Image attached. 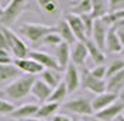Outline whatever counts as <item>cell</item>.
Returning <instances> with one entry per match:
<instances>
[{
	"mask_svg": "<svg viewBox=\"0 0 124 121\" xmlns=\"http://www.w3.org/2000/svg\"><path fill=\"white\" fill-rule=\"evenodd\" d=\"M56 31V27L52 25H45V24H38V23H24L20 27V32L24 38H27L32 44H38L41 42L45 35L49 32Z\"/></svg>",
	"mask_w": 124,
	"mask_h": 121,
	"instance_id": "2",
	"label": "cell"
},
{
	"mask_svg": "<svg viewBox=\"0 0 124 121\" xmlns=\"http://www.w3.org/2000/svg\"><path fill=\"white\" fill-rule=\"evenodd\" d=\"M106 84H107V91L118 94L121 91V89L124 87V69L120 70L118 73H116L114 76H111L110 79H107Z\"/></svg>",
	"mask_w": 124,
	"mask_h": 121,
	"instance_id": "25",
	"label": "cell"
},
{
	"mask_svg": "<svg viewBox=\"0 0 124 121\" xmlns=\"http://www.w3.org/2000/svg\"><path fill=\"white\" fill-rule=\"evenodd\" d=\"M85 45H86V48H87L89 56L92 58L93 62H94L96 65H104V62H106V55H104V52H103L100 48L93 42L90 38L86 39Z\"/></svg>",
	"mask_w": 124,
	"mask_h": 121,
	"instance_id": "21",
	"label": "cell"
},
{
	"mask_svg": "<svg viewBox=\"0 0 124 121\" xmlns=\"http://www.w3.org/2000/svg\"><path fill=\"white\" fill-rule=\"evenodd\" d=\"M58 108H59V104H58V103H51V101L42 103V104L39 106L38 111H37L35 118H41V120L51 118V117H54L55 114H56Z\"/></svg>",
	"mask_w": 124,
	"mask_h": 121,
	"instance_id": "24",
	"label": "cell"
},
{
	"mask_svg": "<svg viewBox=\"0 0 124 121\" xmlns=\"http://www.w3.org/2000/svg\"><path fill=\"white\" fill-rule=\"evenodd\" d=\"M118 100V94L117 93H111V91H104L103 94H97L94 96V98L92 100V108L93 113H99L101 110L107 108L108 106L114 104Z\"/></svg>",
	"mask_w": 124,
	"mask_h": 121,
	"instance_id": "9",
	"label": "cell"
},
{
	"mask_svg": "<svg viewBox=\"0 0 124 121\" xmlns=\"http://www.w3.org/2000/svg\"><path fill=\"white\" fill-rule=\"evenodd\" d=\"M108 14V1L106 0H92V13L93 20H100Z\"/></svg>",
	"mask_w": 124,
	"mask_h": 121,
	"instance_id": "23",
	"label": "cell"
},
{
	"mask_svg": "<svg viewBox=\"0 0 124 121\" xmlns=\"http://www.w3.org/2000/svg\"><path fill=\"white\" fill-rule=\"evenodd\" d=\"M38 4L39 7L46 13H55L56 8H58L56 1H52V0H38Z\"/></svg>",
	"mask_w": 124,
	"mask_h": 121,
	"instance_id": "31",
	"label": "cell"
},
{
	"mask_svg": "<svg viewBox=\"0 0 124 121\" xmlns=\"http://www.w3.org/2000/svg\"><path fill=\"white\" fill-rule=\"evenodd\" d=\"M89 56V52H87V48H86L85 42H80V41H76L73 45L70 46V60L72 63L78 66V65H83Z\"/></svg>",
	"mask_w": 124,
	"mask_h": 121,
	"instance_id": "16",
	"label": "cell"
},
{
	"mask_svg": "<svg viewBox=\"0 0 124 121\" xmlns=\"http://www.w3.org/2000/svg\"><path fill=\"white\" fill-rule=\"evenodd\" d=\"M31 94L35 97V100H38L39 103H46L48 98L52 94V89L45 84L41 79H35V82L31 87Z\"/></svg>",
	"mask_w": 124,
	"mask_h": 121,
	"instance_id": "15",
	"label": "cell"
},
{
	"mask_svg": "<svg viewBox=\"0 0 124 121\" xmlns=\"http://www.w3.org/2000/svg\"><path fill=\"white\" fill-rule=\"evenodd\" d=\"M41 80L44 82L45 84H48L52 90L58 84L62 82V75H61V70H54V69H44L42 73H41Z\"/></svg>",
	"mask_w": 124,
	"mask_h": 121,
	"instance_id": "20",
	"label": "cell"
},
{
	"mask_svg": "<svg viewBox=\"0 0 124 121\" xmlns=\"http://www.w3.org/2000/svg\"><path fill=\"white\" fill-rule=\"evenodd\" d=\"M120 53H121V59L124 60V48H123V51H121V52H120Z\"/></svg>",
	"mask_w": 124,
	"mask_h": 121,
	"instance_id": "42",
	"label": "cell"
},
{
	"mask_svg": "<svg viewBox=\"0 0 124 121\" xmlns=\"http://www.w3.org/2000/svg\"><path fill=\"white\" fill-rule=\"evenodd\" d=\"M14 56L11 55V52L0 49V65H13Z\"/></svg>",
	"mask_w": 124,
	"mask_h": 121,
	"instance_id": "35",
	"label": "cell"
},
{
	"mask_svg": "<svg viewBox=\"0 0 124 121\" xmlns=\"http://www.w3.org/2000/svg\"><path fill=\"white\" fill-rule=\"evenodd\" d=\"M124 10V0H108V13Z\"/></svg>",
	"mask_w": 124,
	"mask_h": 121,
	"instance_id": "34",
	"label": "cell"
},
{
	"mask_svg": "<svg viewBox=\"0 0 124 121\" xmlns=\"http://www.w3.org/2000/svg\"><path fill=\"white\" fill-rule=\"evenodd\" d=\"M24 121H46V120H41V118H28V120H24Z\"/></svg>",
	"mask_w": 124,
	"mask_h": 121,
	"instance_id": "40",
	"label": "cell"
},
{
	"mask_svg": "<svg viewBox=\"0 0 124 121\" xmlns=\"http://www.w3.org/2000/svg\"><path fill=\"white\" fill-rule=\"evenodd\" d=\"M0 121H1V118H0Z\"/></svg>",
	"mask_w": 124,
	"mask_h": 121,
	"instance_id": "48",
	"label": "cell"
},
{
	"mask_svg": "<svg viewBox=\"0 0 124 121\" xmlns=\"http://www.w3.org/2000/svg\"><path fill=\"white\" fill-rule=\"evenodd\" d=\"M0 30L3 31V34L7 38L8 46H10V51H11V55L14 56V59H24L28 56V53H30L28 46L25 45V42L16 32H13L7 27H1V25H0Z\"/></svg>",
	"mask_w": 124,
	"mask_h": 121,
	"instance_id": "4",
	"label": "cell"
},
{
	"mask_svg": "<svg viewBox=\"0 0 124 121\" xmlns=\"http://www.w3.org/2000/svg\"><path fill=\"white\" fill-rule=\"evenodd\" d=\"M51 121H73V118L66 115V114H55L51 118Z\"/></svg>",
	"mask_w": 124,
	"mask_h": 121,
	"instance_id": "37",
	"label": "cell"
},
{
	"mask_svg": "<svg viewBox=\"0 0 124 121\" xmlns=\"http://www.w3.org/2000/svg\"><path fill=\"white\" fill-rule=\"evenodd\" d=\"M73 121H80V120H78V118H73Z\"/></svg>",
	"mask_w": 124,
	"mask_h": 121,
	"instance_id": "45",
	"label": "cell"
},
{
	"mask_svg": "<svg viewBox=\"0 0 124 121\" xmlns=\"http://www.w3.org/2000/svg\"><path fill=\"white\" fill-rule=\"evenodd\" d=\"M16 110V106L7 100L0 98V115L1 114H11Z\"/></svg>",
	"mask_w": 124,
	"mask_h": 121,
	"instance_id": "33",
	"label": "cell"
},
{
	"mask_svg": "<svg viewBox=\"0 0 124 121\" xmlns=\"http://www.w3.org/2000/svg\"><path fill=\"white\" fill-rule=\"evenodd\" d=\"M113 121H124V117H123V114H120V115H117L116 118Z\"/></svg>",
	"mask_w": 124,
	"mask_h": 121,
	"instance_id": "39",
	"label": "cell"
},
{
	"mask_svg": "<svg viewBox=\"0 0 124 121\" xmlns=\"http://www.w3.org/2000/svg\"><path fill=\"white\" fill-rule=\"evenodd\" d=\"M108 25L103 23L101 20H94V25H93V32H92V39L96 45L100 48L101 51H106V37H107Z\"/></svg>",
	"mask_w": 124,
	"mask_h": 121,
	"instance_id": "10",
	"label": "cell"
},
{
	"mask_svg": "<svg viewBox=\"0 0 124 121\" xmlns=\"http://www.w3.org/2000/svg\"><path fill=\"white\" fill-rule=\"evenodd\" d=\"M68 94H69V93H68V89H66V84L62 80L61 83L52 90V94H51V97L48 98V101H51V103H58V104H59L62 100H65V97H66Z\"/></svg>",
	"mask_w": 124,
	"mask_h": 121,
	"instance_id": "26",
	"label": "cell"
},
{
	"mask_svg": "<svg viewBox=\"0 0 124 121\" xmlns=\"http://www.w3.org/2000/svg\"><path fill=\"white\" fill-rule=\"evenodd\" d=\"M70 13L75 15H89L92 13V0H82V1H78L76 4L72 7Z\"/></svg>",
	"mask_w": 124,
	"mask_h": 121,
	"instance_id": "27",
	"label": "cell"
},
{
	"mask_svg": "<svg viewBox=\"0 0 124 121\" xmlns=\"http://www.w3.org/2000/svg\"><path fill=\"white\" fill-rule=\"evenodd\" d=\"M13 65L18 69L20 72H25L27 75L35 76V75H41L44 68L37 63L35 60H32L31 58H24V59H14L13 60Z\"/></svg>",
	"mask_w": 124,
	"mask_h": 121,
	"instance_id": "11",
	"label": "cell"
},
{
	"mask_svg": "<svg viewBox=\"0 0 124 121\" xmlns=\"http://www.w3.org/2000/svg\"><path fill=\"white\" fill-rule=\"evenodd\" d=\"M92 121H100V120H97V118H94V117H92Z\"/></svg>",
	"mask_w": 124,
	"mask_h": 121,
	"instance_id": "43",
	"label": "cell"
},
{
	"mask_svg": "<svg viewBox=\"0 0 124 121\" xmlns=\"http://www.w3.org/2000/svg\"><path fill=\"white\" fill-rule=\"evenodd\" d=\"M106 51L111 53H118L123 51V45L120 42V39L117 37L116 30L113 27H110L107 31V37H106Z\"/></svg>",
	"mask_w": 124,
	"mask_h": 121,
	"instance_id": "22",
	"label": "cell"
},
{
	"mask_svg": "<svg viewBox=\"0 0 124 121\" xmlns=\"http://www.w3.org/2000/svg\"><path fill=\"white\" fill-rule=\"evenodd\" d=\"M28 58H31L32 60H35L37 63H39L44 69H54V70H61L56 60L52 55L42 51H30L28 53Z\"/></svg>",
	"mask_w": 124,
	"mask_h": 121,
	"instance_id": "13",
	"label": "cell"
},
{
	"mask_svg": "<svg viewBox=\"0 0 124 121\" xmlns=\"http://www.w3.org/2000/svg\"><path fill=\"white\" fill-rule=\"evenodd\" d=\"M28 1L24 0H11L8 1L6 8H3L1 14H0V25L1 27H10L17 21V18L21 15L24 10L27 8Z\"/></svg>",
	"mask_w": 124,
	"mask_h": 121,
	"instance_id": "3",
	"label": "cell"
},
{
	"mask_svg": "<svg viewBox=\"0 0 124 121\" xmlns=\"http://www.w3.org/2000/svg\"><path fill=\"white\" fill-rule=\"evenodd\" d=\"M106 70H107V68H106L104 65H96L93 69L89 70V73H90L93 77L99 79V80H104V79H106Z\"/></svg>",
	"mask_w": 124,
	"mask_h": 121,
	"instance_id": "30",
	"label": "cell"
},
{
	"mask_svg": "<svg viewBox=\"0 0 124 121\" xmlns=\"http://www.w3.org/2000/svg\"><path fill=\"white\" fill-rule=\"evenodd\" d=\"M80 84H82L83 89L94 93L96 96H97V94H103L104 91H107L106 80H99V79L93 77V76L89 73V70H85V72H83V75L80 77Z\"/></svg>",
	"mask_w": 124,
	"mask_h": 121,
	"instance_id": "6",
	"label": "cell"
},
{
	"mask_svg": "<svg viewBox=\"0 0 124 121\" xmlns=\"http://www.w3.org/2000/svg\"><path fill=\"white\" fill-rule=\"evenodd\" d=\"M63 107L73 114L78 115H83V117H90L93 114L92 108V100H89L87 97H76L72 98L69 101H66Z\"/></svg>",
	"mask_w": 124,
	"mask_h": 121,
	"instance_id": "5",
	"label": "cell"
},
{
	"mask_svg": "<svg viewBox=\"0 0 124 121\" xmlns=\"http://www.w3.org/2000/svg\"><path fill=\"white\" fill-rule=\"evenodd\" d=\"M20 76L21 72L14 65H0V87H6Z\"/></svg>",
	"mask_w": 124,
	"mask_h": 121,
	"instance_id": "17",
	"label": "cell"
},
{
	"mask_svg": "<svg viewBox=\"0 0 124 121\" xmlns=\"http://www.w3.org/2000/svg\"><path fill=\"white\" fill-rule=\"evenodd\" d=\"M0 94H1V91H0Z\"/></svg>",
	"mask_w": 124,
	"mask_h": 121,
	"instance_id": "47",
	"label": "cell"
},
{
	"mask_svg": "<svg viewBox=\"0 0 124 121\" xmlns=\"http://www.w3.org/2000/svg\"><path fill=\"white\" fill-rule=\"evenodd\" d=\"M39 106L35 104V103H25V104H21V106L16 107V110L10 114L13 118L16 120H28V118H32L37 115V111H38Z\"/></svg>",
	"mask_w": 124,
	"mask_h": 121,
	"instance_id": "14",
	"label": "cell"
},
{
	"mask_svg": "<svg viewBox=\"0 0 124 121\" xmlns=\"http://www.w3.org/2000/svg\"><path fill=\"white\" fill-rule=\"evenodd\" d=\"M123 69H124V60L123 59L113 60V62L107 66V70H106V79H110L111 76H114L116 73H118V72L123 70Z\"/></svg>",
	"mask_w": 124,
	"mask_h": 121,
	"instance_id": "28",
	"label": "cell"
},
{
	"mask_svg": "<svg viewBox=\"0 0 124 121\" xmlns=\"http://www.w3.org/2000/svg\"><path fill=\"white\" fill-rule=\"evenodd\" d=\"M83 121H92V118H90V117H85V118H83Z\"/></svg>",
	"mask_w": 124,
	"mask_h": 121,
	"instance_id": "41",
	"label": "cell"
},
{
	"mask_svg": "<svg viewBox=\"0 0 124 121\" xmlns=\"http://www.w3.org/2000/svg\"><path fill=\"white\" fill-rule=\"evenodd\" d=\"M63 82L66 84L68 93H75L80 86V73L78 70V66H75L72 62L68 65V68L65 69V76H63Z\"/></svg>",
	"mask_w": 124,
	"mask_h": 121,
	"instance_id": "8",
	"label": "cell"
},
{
	"mask_svg": "<svg viewBox=\"0 0 124 121\" xmlns=\"http://www.w3.org/2000/svg\"><path fill=\"white\" fill-rule=\"evenodd\" d=\"M1 11H3V8H1V6H0V14H1Z\"/></svg>",
	"mask_w": 124,
	"mask_h": 121,
	"instance_id": "44",
	"label": "cell"
},
{
	"mask_svg": "<svg viewBox=\"0 0 124 121\" xmlns=\"http://www.w3.org/2000/svg\"><path fill=\"white\" fill-rule=\"evenodd\" d=\"M61 42H63L61 39V37L58 35V32L56 31H54V32H49L48 35H45L44 37V39L41 41V44H44V45H46V46H56L59 45Z\"/></svg>",
	"mask_w": 124,
	"mask_h": 121,
	"instance_id": "29",
	"label": "cell"
},
{
	"mask_svg": "<svg viewBox=\"0 0 124 121\" xmlns=\"http://www.w3.org/2000/svg\"><path fill=\"white\" fill-rule=\"evenodd\" d=\"M35 82V77L31 75H21L13 80L10 84L4 87L3 93L11 100H21V98L27 97L31 93V87Z\"/></svg>",
	"mask_w": 124,
	"mask_h": 121,
	"instance_id": "1",
	"label": "cell"
},
{
	"mask_svg": "<svg viewBox=\"0 0 124 121\" xmlns=\"http://www.w3.org/2000/svg\"><path fill=\"white\" fill-rule=\"evenodd\" d=\"M114 30H116L117 37H118V39H120V42H121V45L124 48V27H121V28H114Z\"/></svg>",
	"mask_w": 124,
	"mask_h": 121,
	"instance_id": "38",
	"label": "cell"
},
{
	"mask_svg": "<svg viewBox=\"0 0 124 121\" xmlns=\"http://www.w3.org/2000/svg\"><path fill=\"white\" fill-rule=\"evenodd\" d=\"M123 111H124V98H121V100H117L114 104L108 106L107 108L96 113L94 114V118H97L100 121H113L117 115H120Z\"/></svg>",
	"mask_w": 124,
	"mask_h": 121,
	"instance_id": "12",
	"label": "cell"
},
{
	"mask_svg": "<svg viewBox=\"0 0 124 121\" xmlns=\"http://www.w3.org/2000/svg\"><path fill=\"white\" fill-rule=\"evenodd\" d=\"M80 18H82V21H83V25H85V31H86V35H87V38H92L94 20L90 17V14H89V15H82Z\"/></svg>",
	"mask_w": 124,
	"mask_h": 121,
	"instance_id": "32",
	"label": "cell"
},
{
	"mask_svg": "<svg viewBox=\"0 0 124 121\" xmlns=\"http://www.w3.org/2000/svg\"><path fill=\"white\" fill-rule=\"evenodd\" d=\"M56 32L61 37L62 41L66 42L69 46H72L76 42V38H75V35H73V32H72V30H70V27H69V24L66 23L65 18L59 20V23L56 25Z\"/></svg>",
	"mask_w": 124,
	"mask_h": 121,
	"instance_id": "19",
	"label": "cell"
},
{
	"mask_svg": "<svg viewBox=\"0 0 124 121\" xmlns=\"http://www.w3.org/2000/svg\"><path fill=\"white\" fill-rule=\"evenodd\" d=\"M69 59H70V46L66 42H61L55 48V60H56L61 70H65L68 68V65L70 63Z\"/></svg>",
	"mask_w": 124,
	"mask_h": 121,
	"instance_id": "18",
	"label": "cell"
},
{
	"mask_svg": "<svg viewBox=\"0 0 124 121\" xmlns=\"http://www.w3.org/2000/svg\"><path fill=\"white\" fill-rule=\"evenodd\" d=\"M121 114H123V117H124V111H123V113H121Z\"/></svg>",
	"mask_w": 124,
	"mask_h": 121,
	"instance_id": "46",
	"label": "cell"
},
{
	"mask_svg": "<svg viewBox=\"0 0 124 121\" xmlns=\"http://www.w3.org/2000/svg\"><path fill=\"white\" fill-rule=\"evenodd\" d=\"M65 20H66V23L69 24V27H70V30H72V32H73L75 38H76V41L86 42V39H89L87 35H86L83 21H82V18H80L79 15L68 13V14L65 15Z\"/></svg>",
	"mask_w": 124,
	"mask_h": 121,
	"instance_id": "7",
	"label": "cell"
},
{
	"mask_svg": "<svg viewBox=\"0 0 124 121\" xmlns=\"http://www.w3.org/2000/svg\"><path fill=\"white\" fill-rule=\"evenodd\" d=\"M0 49H4V51L11 52L10 51V46H8V42H7V38H6V35L3 34L1 30H0Z\"/></svg>",
	"mask_w": 124,
	"mask_h": 121,
	"instance_id": "36",
	"label": "cell"
}]
</instances>
